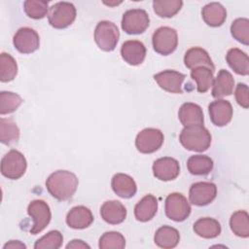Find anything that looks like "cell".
<instances>
[{"mask_svg":"<svg viewBox=\"0 0 249 249\" xmlns=\"http://www.w3.org/2000/svg\"><path fill=\"white\" fill-rule=\"evenodd\" d=\"M78 184V178L74 173L67 170H57L48 177L46 188L54 198L66 200L73 196Z\"/></svg>","mask_w":249,"mask_h":249,"instance_id":"cell-1","label":"cell"},{"mask_svg":"<svg viewBox=\"0 0 249 249\" xmlns=\"http://www.w3.org/2000/svg\"><path fill=\"white\" fill-rule=\"evenodd\" d=\"M180 143L189 151L204 152L211 144V134L203 125L184 127L179 136Z\"/></svg>","mask_w":249,"mask_h":249,"instance_id":"cell-2","label":"cell"},{"mask_svg":"<svg viewBox=\"0 0 249 249\" xmlns=\"http://www.w3.org/2000/svg\"><path fill=\"white\" fill-rule=\"evenodd\" d=\"M120 38L117 25L109 20H101L97 23L94 30V41L98 48L105 52L115 50Z\"/></svg>","mask_w":249,"mask_h":249,"instance_id":"cell-3","label":"cell"},{"mask_svg":"<svg viewBox=\"0 0 249 249\" xmlns=\"http://www.w3.org/2000/svg\"><path fill=\"white\" fill-rule=\"evenodd\" d=\"M76 18V8L69 2H57L50 8L48 14L49 23L56 28L62 29L69 26Z\"/></svg>","mask_w":249,"mask_h":249,"instance_id":"cell-4","label":"cell"},{"mask_svg":"<svg viewBox=\"0 0 249 249\" xmlns=\"http://www.w3.org/2000/svg\"><path fill=\"white\" fill-rule=\"evenodd\" d=\"M27 162L24 156L18 150L9 151L1 160V173L8 179L17 180L26 170Z\"/></svg>","mask_w":249,"mask_h":249,"instance_id":"cell-5","label":"cell"},{"mask_svg":"<svg viewBox=\"0 0 249 249\" xmlns=\"http://www.w3.org/2000/svg\"><path fill=\"white\" fill-rule=\"evenodd\" d=\"M154 50L162 55L172 53L178 45V35L174 28L161 26L158 28L152 37Z\"/></svg>","mask_w":249,"mask_h":249,"instance_id":"cell-6","label":"cell"},{"mask_svg":"<svg viewBox=\"0 0 249 249\" xmlns=\"http://www.w3.org/2000/svg\"><path fill=\"white\" fill-rule=\"evenodd\" d=\"M165 215L175 222L185 221L191 214V205L187 198L180 193H172L167 196L164 205Z\"/></svg>","mask_w":249,"mask_h":249,"instance_id":"cell-7","label":"cell"},{"mask_svg":"<svg viewBox=\"0 0 249 249\" xmlns=\"http://www.w3.org/2000/svg\"><path fill=\"white\" fill-rule=\"evenodd\" d=\"M149 24V15L143 9H131L123 15L122 28L127 34H141L148 28Z\"/></svg>","mask_w":249,"mask_h":249,"instance_id":"cell-8","label":"cell"},{"mask_svg":"<svg viewBox=\"0 0 249 249\" xmlns=\"http://www.w3.org/2000/svg\"><path fill=\"white\" fill-rule=\"evenodd\" d=\"M28 215L33 219V225L30 233L37 234L41 232L50 223L52 214L49 205L42 199L32 200L27 207Z\"/></svg>","mask_w":249,"mask_h":249,"instance_id":"cell-9","label":"cell"},{"mask_svg":"<svg viewBox=\"0 0 249 249\" xmlns=\"http://www.w3.org/2000/svg\"><path fill=\"white\" fill-rule=\"evenodd\" d=\"M163 140V134L160 129L148 127L142 129L137 134L135 138V146L142 154H152L161 147Z\"/></svg>","mask_w":249,"mask_h":249,"instance_id":"cell-10","label":"cell"},{"mask_svg":"<svg viewBox=\"0 0 249 249\" xmlns=\"http://www.w3.org/2000/svg\"><path fill=\"white\" fill-rule=\"evenodd\" d=\"M217 196V187L212 182H196L190 188V201L196 206H205Z\"/></svg>","mask_w":249,"mask_h":249,"instance_id":"cell-11","label":"cell"},{"mask_svg":"<svg viewBox=\"0 0 249 249\" xmlns=\"http://www.w3.org/2000/svg\"><path fill=\"white\" fill-rule=\"evenodd\" d=\"M13 44L19 53H31L39 49L40 38L34 29L21 27L14 35Z\"/></svg>","mask_w":249,"mask_h":249,"instance_id":"cell-12","label":"cell"},{"mask_svg":"<svg viewBox=\"0 0 249 249\" xmlns=\"http://www.w3.org/2000/svg\"><path fill=\"white\" fill-rule=\"evenodd\" d=\"M153 173L156 178L161 181L174 180L180 173L179 162L170 157L158 159L153 163Z\"/></svg>","mask_w":249,"mask_h":249,"instance_id":"cell-13","label":"cell"},{"mask_svg":"<svg viewBox=\"0 0 249 249\" xmlns=\"http://www.w3.org/2000/svg\"><path fill=\"white\" fill-rule=\"evenodd\" d=\"M186 76L175 70H164L154 75L155 81L160 88L172 93H182V83Z\"/></svg>","mask_w":249,"mask_h":249,"instance_id":"cell-14","label":"cell"},{"mask_svg":"<svg viewBox=\"0 0 249 249\" xmlns=\"http://www.w3.org/2000/svg\"><path fill=\"white\" fill-rule=\"evenodd\" d=\"M211 122L217 126L228 124L232 118V106L228 100L218 99L212 101L208 106Z\"/></svg>","mask_w":249,"mask_h":249,"instance_id":"cell-15","label":"cell"},{"mask_svg":"<svg viewBox=\"0 0 249 249\" xmlns=\"http://www.w3.org/2000/svg\"><path fill=\"white\" fill-rule=\"evenodd\" d=\"M123 59L129 65L141 64L146 56V48L144 44L137 40H128L123 43L121 48Z\"/></svg>","mask_w":249,"mask_h":249,"instance_id":"cell-16","label":"cell"},{"mask_svg":"<svg viewBox=\"0 0 249 249\" xmlns=\"http://www.w3.org/2000/svg\"><path fill=\"white\" fill-rule=\"evenodd\" d=\"M101 218L110 225H118L124 221L126 209L119 200L105 201L100 207Z\"/></svg>","mask_w":249,"mask_h":249,"instance_id":"cell-17","label":"cell"},{"mask_svg":"<svg viewBox=\"0 0 249 249\" xmlns=\"http://www.w3.org/2000/svg\"><path fill=\"white\" fill-rule=\"evenodd\" d=\"M178 118L181 124L187 126L203 125V111L201 107L196 103H184L178 112Z\"/></svg>","mask_w":249,"mask_h":249,"instance_id":"cell-18","label":"cell"},{"mask_svg":"<svg viewBox=\"0 0 249 249\" xmlns=\"http://www.w3.org/2000/svg\"><path fill=\"white\" fill-rule=\"evenodd\" d=\"M92 222L93 215L91 211L84 205H78L71 208L66 216L67 225L76 230L86 229L90 226Z\"/></svg>","mask_w":249,"mask_h":249,"instance_id":"cell-19","label":"cell"},{"mask_svg":"<svg viewBox=\"0 0 249 249\" xmlns=\"http://www.w3.org/2000/svg\"><path fill=\"white\" fill-rule=\"evenodd\" d=\"M111 186L114 193L123 198L132 197L137 191L136 183L132 177L124 173L115 174L112 178Z\"/></svg>","mask_w":249,"mask_h":249,"instance_id":"cell-20","label":"cell"},{"mask_svg":"<svg viewBox=\"0 0 249 249\" xmlns=\"http://www.w3.org/2000/svg\"><path fill=\"white\" fill-rule=\"evenodd\" d=\"M185 65L189 69H194L196 67L204 66L211 70H215V66L210 58L208 53L199 47H194L189 49L184 56Z\"/></svg>","mask_w":249,"mask_h":249,"instance_id":"cell-21","label":"cell"},{"mask_svg":"<svg viewBox=\"0 0 249 249\" xmlns=\"http://www.w3.org/2000/svg\"><path fill=\"white\" fill-rule=\"evenodd\" d=\"M201 16L204 22L211 27L221 26L227 18V11L223 5L218 2L206 4L201 10Z\"/></svg>","mask_w":249,"mask_h":249,"instance_id":"cell-22","label":"cell"},{"mask_svg":"<svg viewBox=\"0 0 249 249\" xmlns=\"http://www.w3.org/2000/svg\"><path fill=\"white\" fill-rule=\"evenodd\" d=\"M212 96L215 98H222L226 95H231L233 91L234 80L232 75L225 69L218 72L217 77L213 81Z\"/></svg>","mask_w":249,"mask_h":249,"instance_id":"cell-23","label":"cell"},{"mask_svg":"<svg viewBox=\"0 0 249 249\" xmlns=\"http://www.w3.org/2000/svg\"><path fill=\"white\" fill-rule=\"evenodd\" d=\"M158 210V200L153 195L145 196L134 207L136 220L148 222L154 218Z\"/></svg>","mask_w":249,"mask_h":249,"instance_id":"cell-24","label":"cell"},{"mask_svg":"<svg viewBox=\"0 0 249 249\" xmlns=\"http://www.w3.org/2000/svg\"><path fill=\"white\" fill-rule=\"evenodd\" d=\"M226 60L230 67L238 75L246 76L249 73V58L248 55L237 48L229 50Z\"/></svg>","mask_w":249,"mask_h":249,"instance_id":"cell-25","label":"cell"},{"mask_svg":"<svg viewBox=\"0 0 249 249\" xmlns=\"http://www.w3.org/2000/svg\"><path fill=\"white\" fill-rule=\"evenodd\" d=\"M155 243L163 249H170L177 246L180 240L179 231L170 226L160 227L155 233Z\"/></svg>","mask_w":249,"mask_h":249,"instance_id":"cell-26","label":"cell"},{"mask_svg":"<svg viewBox=\"0 0 249 249\" xmlns=\"http://www.w3.org/2000/svg\"><path fill=\"white\" fill-rule=\"evenodd\" d=\"M194 231L200 237L214 238L221 233V225L213 218H200L194 224Z\"/></svg>","mask_w":249,"mask_h":249,"instance_id":"cell-27","label":"cell"},{"mask_svg":"<svg viewBox=\"0 0 249 249\" xmlns=\"http://www.w3.org/2000/svg\"><path fill=\"white\" fill-rule=\"evenodd\" d=\"M187 167L193 175H206L213 168V160L204 155L191 156L187 160Z\"/></svg>","mask_w":249,"mask_h":249,"instance_id":"cell-28","label":"cell"},{"mask_svg":"<svg viewBox=\"0 0 249 249\" xmlns=\"http://www.w3.org/2000/svg\"><path fill=\"white\" fill-rule=\"evenodd\" d=\"M213 73V70L204 66H199L192 69L191 77L194 81L196 82V88L198 92L204 93L210 89L214 81Z\"/></svg>","mask_w":249,"mask_h":249,"instance_id":"cell-29","label":"cell"},{"mask_svg":"<svg viewBox=\"0 0 249 249\" xmlns=\"http://www.w3.org/2000/svg\"><path fill=\"white\" fill-rule=\"evenodd\" d=\"M230 226L232 232L239 237L249 236V216L244 210L234 212L230 220Z\"/></svg>","mask_w":249,"mask_h":249,"instance_id":"cell-30","label":"cell"},{"mask_svg":"<svg viewBox=\"0 0 249 249\" xmlns=\"http://www.w3.org/2000/svg\"><path fill=\"white\" fill-rule=\"evenodd\" d=\"M183 1L181 0H155L153 8L155 13L160 18H172L182 8Z\"/></svg>","mask_w":249,"mask_h":249,"instance_id":"cell-31","label":"cell"},{"mask_svg":"<svg viewBox=\"0 0 249 249\" xmlns=\"http://www.w3.org/2000/svg\"><path fill=\"white\" fill-rule=\"evenodd\" d=\"M19 138V129L11 119L1 118L0 120V140L3 144L11 145Z\"/></svg>","mask_w":249,"mask_h":249,"instance_id":"cell-32","label":"cell"},{"mask_svg":"<svg viewBox=\"0 0 249 249\" xmlns=\"http://www.w3.org/2000/svg\"><path fill=\"white\" fill-rule=\"evenodd\" d=\"M18 74V65L15 58L6 53L0 55V80L1 82H11Z\"/></svg>","mask_w":249,"mask_h":249,"instance_id":"cell-33","label":"cell"},{"mask_svg":"<svg viewBox=\"0 0 249 249\" xmlns=\"http://www.w3.org/2000/svg\"><path fill=\"white\" fill-rule=\"evenodd\" d=\"M231 36L244 45H249V20L245 18H239L232 21L231 25Z\"/></svg>","mask_w":249,"mask_h":249,"instance_id":"cell-34","label":"cell"},{"mask_svg":"<svg viewBox=\"0 0 249 249\" xmlns=\"http://www.w3.org/2000/svg\"><path fill=\"white\" fill-rule=\"evenodd\" d=\"M22 103V98L11 91L0 92V114H10L16 111Z\"/></svg>","mask_w":249,"mask_h":249,"instance_id":"cell-35","label":"cell"},{"mask_svg":"<svg viewBox=\"0 0 249 249\" xmlns=\"http://www.w3.org/2000/svg\"><path fill=\"white\" fill-rule=\"evenodd\" d=\"M100 249H123L125 246L124 235L118 231H107L99 238Z\"/></svg>","mask_w":249,"mask_h":249,"instance_id":"cell-36","label":"cell"},{"mask_svg":"<svg viewBox=\"0 0 249 249\" xmlns=\"http://www.w3.org/2000/svg\"><path fill=\"white\" fill-rule=\"evenodd\" d=\"M23 9L27 17L40 19L43 18L49 12V4L41 0H27L23 3Z\"/></svg>","mask_w":249,"mask_h":249,"instance_id":"cell-37","label":"cell"},{"mask_svg":"<svg viewBox=\"0 0 249 249\" xmlns=\"http://www.w3.org/2000/svg\"><path fill=\"white\" fill-rule=\"evenodd\" d=\"M63 241V236L58 231H51L41 238H39L35 244V249H57L60 248Z\"/></svg>","mask_w":249,"mask_h":249,"instance_id":"cell-38","label":"cell"},{"mask_svg":"<svg viewBox=\"0 0 249 249\" xmlns=\"http://www.w3.org/2000/svg\"><path fill=\"white\" fill-rule=\"evenodd\" d=\"M248 87L247 85L243 84V83H239L237 86H236V89H235V99L237 101V103L247 109L249 107V97H248Z\"/></svg>","mask_w":249,"mask_h":249,"instance_id":"cell-39","label":"cell"},{"mask_svg":"<svg viewBox=\"0 0 249 249\" xmlns=\"http://www.w3.org/2000/svg\"><path fill=\"white\" fill-rule=\"evenodd\" d=\"M66 248L69 249V248H89V245H88L87 243H85L83 240H80V239H74L72 240L71 242H69L67 245H66Z\"/></svg>","mask_w":249,"mask_h":249,"instance_id":"cell-40","label":"cell"},{"mask_svg":"<svg viewBox=\"0 0 249 249\" xmlns=\"http://www.w3.org/2000/svg\"><path fill=\"white\" fill-rule=\"evenodd\" d=\"M4 249H7V248H12V249H25L26 246L21 243L20 241L18 240H11L10 242L6 243L3 247Z\"/></svg>","mask_w":249,"mask_h":249,"instance_id":"cell-41","label":"cell"}]
</instances>
